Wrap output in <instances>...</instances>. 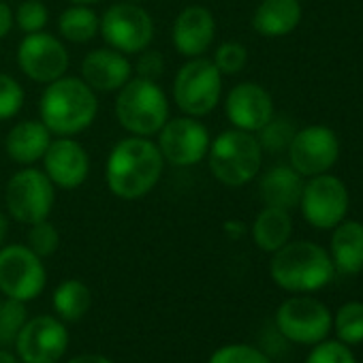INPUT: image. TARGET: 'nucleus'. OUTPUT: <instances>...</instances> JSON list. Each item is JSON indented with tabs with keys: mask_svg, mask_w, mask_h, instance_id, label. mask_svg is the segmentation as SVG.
<instances>
[{
	"mask_svg": "<svg viewBox=\"0 0 363 363\" xmlns=\"http://www.w3.org/2000/svg\"><path fill=\"white\" fill-rule=\"evenodd\" d=\"M162 171L164 158L156 141L128 135L111 147L105 164V182L113 197L137 201L156 189Z\"/></svg>",
	"mask_w": 363,
	"mask_h": 363,
	"instance_id": "nucleus-1",
	"label": "nucleus"
},
{
	"mask_svg": "<svg viewBox=\"0 0 363 363\" xmlns=\"http://www.w3.org/2000/svg\"><path fill=\"white\" fill-rule=\"evenodd\" d=\"M99 116V96L82 77H60L45 86L39 101V120L56 137H75L88 130Z\"/></svg>",
	"mask_w": 363,
	"mask_h": 363,
	"instance_id": "nucleus-2",
	"label": "nucleus"
},
{
	"mask_svg": "<svg viewBox=\"0 0 363 363\" xmlns=\"http://www.w3.org/2000/svg\"><path fill=\"white\" fill-rule=\"evenodd\" d=\"M272 280L289 293H314L335 274L329 252L314 242H286L269 263Z\"/></svg>",
	"mask_w": 363,
	"mask_h": 363,
	"instance_id": "nucleus-3",
	"label": "nucleus"
},
{
	"mask_svg": "<svg viewBox=\"0 0 363 363\" xmlns=\"http://www.w3.org/2000/svg\"><path fill=\"white\" fill-rule=\"evenodd\" d=\"M118 124L137 137H154L171 118V105L154 79L130 77L118 92L113 103Z\"/></svg>",
	"mask_w": 363,
	"mask_h": 363,
	"instance_id": "nucleus-4",
	"label": "nucleus"
},
{
	"mask_svg": "<svg viewBox=\"0 0 363 363\" xmlns=\"http://www.w3.org/2000/svg\"><path fill=\"white\" fill-rule=\"evenodd\" d=\"M206 158L212 175L220 184L238 189L246 186L259 175L263 164V147L255 133L229 128L212 139Z\"/></svg>",
	"mask_w": 363,
	"mask_h": 363,
	"instance_id": "nucleus-5",
	"label": "nucleus"
},
{
	"mask_svg": "<svg viewBox=\"0 0 363 363\" xmlns=\"http://www.w3.org/2000/svg\"><path fill=\"white\" fill-rule=\"evenodd\" d=\"M223 99V73L206 58H189L173 79V103L191 118L210 116Z\"/></svg>",
	"mask_w": 363,
	"mask_h": 363,
	"instance_id": "nucleus-6",
	"label": "nucleus"
},
{
	"mask_svg": "<svg viewBox=\"0 0 363 363\" xmlns=\"http://www.w3.org/2000/svg\"><path fill=\"white\" fill-rule=\"evenodd\" d=\"M56 203V186L45 171L24 167L13 173L5 186V208L9 216L22 225L48 220Z\"/></svg>",
	"mask_w": 363,
	"mask_h": 363,
	"instance_id": "nucleus-7",
	"label": "nucleus"
},
{
	"mask_svg": "<svg viewBox=\"0 0 363 363\" xmlns=\"http://www.w3.org/2000/svg\"><path fill=\"white\" fill-rule=\"evenodd\" d=\"M99 35L107 48L126 56L147 50L154 41V20L137 3H116L101 16Z\"/></svg>",
	"mask_w": 363,
	"mask_h": 363,
	"instance_id": "nucleus-8",
	"label": "nucleus"
},
{
	"mask_svg": "<svg viewBox=\"0 0 363 363\" xmlns=\"http://www.w3.org/2000/svg\"><path fill=\"white\" fill-rule=\"evenodd\" d=\"M48 274L43 259L28 246H0V293L9 299L30 301L45 289Z\"/></svg>",
	"mask_w": 363,
	"mask_h": 363,
	"instance_id": "nucleus-9",
	"label": "nucleus"
},
{
	"mask_svg": "<svg viewBox=\"0 0 363 363\" xmlns=\"http://www.w3.org/2000/svg\"><path fill=\"white\" fill-rule=\"evenodd\" d=\"M212 137L208 126L199 118L179 116L169 118L158 130L156 145L164 158V164L195 167L206 160Z\"/></svg>",
	"mask_w": 363,
	"mask_h": 363,
	"instance_id": "nucleus-10",
	"label": "nucleus"
},
{
	"mask_svg": "<svg viewBox=\"0 0 363 363\" xmlns=\"http://www.w3.org/2000/svg\"><path fill=\"white\" fill-rule=\"evenodd\" d=\"M276 327L286 340L314 346L327 340L333 327V316L323 301L299 295L280 303L276 312Z\"/></svg>",
	"mask_w": 363,
	"mask_h": 363,
	"instance_id": "nucleus-11",
	"label": "nucleus"
},
{
	"mask_svg": "<svg viewBox=\"0 0 363 363\" xmlns=\"http://www.w3.org/2000/svg\"><path fill=\"white\" fill-rule=\"evenodd\" d=\"M16 60L28 79L43 86L65 77L71 65L67 45L45 30L26 35L18 45Z\"/></svg>",
	"mask_w": 363,
	"mask_h": 363,
	"instance_id": "nucleus-12",
	"label": "nucleus"
},
{
	"mask_svg": "<svg viewBox=\"0 0 363 363\" xmlns=\"http://www.w3.org/2000/svg\"><path fill=\"white\" fill-rule=\"evenodd\" d=\"M299 208L308 225L314 229H333L348 212V191L344 182L329 173L310 177L308 184H303Z\"/></svg>",
	"mask_w": 363,
	"mask_h": 363,
	"instance_id": "nucleus-13",
	"label": "nucleus"
},
{
	"mask_svg": "<svg viewBox=\"0 0 363 363\" xmlns=\"http://www.w3.org/2000/svg\"><path fill=\"white\" fill-rule=\"evenodd\" d=\"M340 156V141L327 126H306L295 133L289 145L291 167L301 177H314L327 173Z\"/></svg>",
	"mask_w": 363,
	"mask_h": 363,
	"instance_id": "nucleus-14",
	"label": "nucleus"
},
{
	"mask_svg": "<svg viewBox=\"0 0 363 363\" xmlns=\"http://www.w3.org/2000/svg\"><path fill=\"white\" fill-rule=\"evenodd\" d=\"M69 348V331L54 316H37L22 327L16 350L24 363H56Z\"/></svg>",
	"mask_w": 363,
	"mask_h": 363,
	"instance_id": "nucleus-15",
	"label": "nucleus"
},
{
	"mask_svg": "<svg viewBox=\"0 0 363 363\" xmlns=\"http://www.w3.org/2000/svg\"><path fill=\"white\" fill-rule=\"evenodd\" d=\"M43 160V171L52 184L62 191H75L86 184L90 175V154L73 137L52 139Z\"/></svg>",
	"mask_w": 363,
	"mask_h": 363,
	"instance_id": "nucleus-16",
	"label": "nucleus"
},
{
	"mask_svg": "<svg viewBox=\"0 0 363 363\" xmlns=\"http://www.w3.org/2000/svg\"><path fill=\"white\" fill-rule=\"evenodd\" d=\"M225 111L233 128L259 133L274 118V101L261 84L242 82L229 90L225 99Z\"/></svg>",
	"mask_w": 363,
	"mask_h": 363,
	"instance_id": "nucleus-17",
	"label": "nucleus"
},
{
	"mask_svg": "<svg viewBox=\"0 0 363 363\" xmlns=\"http://www.w3.org/2000/svg\"><path fill=\"white\" fill-rule=\"evenodd\" d=\"M216 39V20L214 13L203 5L184 7L171 28V43L175 52L184 58L203 56Z\"/></svg>",
	"mask_w": 363,
	"mask_h": 363,
	"instance_id": "nucleus-18",
	"label": "nucleus"
},
{
	"mask_svg": "<svg viewBox=\"0 0 363 363\" xmlns=\"http://www.w3.org/2000/svg\"><path fill=\"white\" fill-rule=\"evenodd\" d=\"M133 77V65L126 54L111 48H99L82 60V79L99 94L118 92Z\"/></svg>",
	"mask_w": 363,
	"mask_h": 363,
	"instance_id": "nucleus-19",
	"label": "nucleus"
},
{
	"mask_svg": "<svg viewBox=\"0 0 363 363\" xmlns=\"http://www.w3.org/2000/svg\"><path fill=\"white\" fill-rule=\"evenodd\" d=\"M52 139L54 135L41 120H22L9 128L5 137V152L16 164L33 167L45 156Z\"/></svg>",
	"mask_w": 363,
	"mask_h": 363,
	"instance_id": "nucleus-20",
	"label": "nucleus"
},
{
	"mask_svg": "<svg viewBox=\"0 0 363 363\" xmlns=\"http://www.w3.org/2000/svg\"><path fill=\"white\" fill-rule=\"evenodd\" d=\"M259 193L265 206L291 212L293 208H299L303 177L291 164H276L267 173H263L259 182Z\"/></svg>",
	"mask_w": 363,
	"mask_h": 363,
	"instance_id": "nucleus-21",
	"label": "nucleus"
},
{
	"mask_svg": "<svg viewBox=\"0 0 363 363\" xmlns=\"http://www.w3.org/2000/svg\"><path fill=\"white\" fill-rule=\"evenodd\" d=\"M301 22L299 0H261L252 16V28L267 39L291 35Z\"/></svg>",
	"mask_w": 363,
	"mask_h": 363,
	"instance_id": "nucleus-22",
	"label": "nucleus"
},
{
	"mask_svg": "<svg viewBox=\"0 0 363 363\" xmlns=\"http://www.w3.org/2000/svg\"><path fill=\"white\" fill-rule=\"evenodd\" d=\"M329 257L340 274H359L363 269V225L359 220H342L333 227Z\"/></svg>",
	"mask_w": 363,
	"mask_h": 363,
	"instance_id": "nucleus-23",
	"label": "nucleus"
},
{
	"mask_svg": "<svg viewBox=\"0 0 363 363\" xmlns=\"http://www.w3.org/2000/svg\"><path fill=\"white\" fill-rule=\"evenodd\" d=\"M293 220L286 210L265 206L252 223V240L265 252L280 250L286 242H291Z\"/></svg>",
	"mask_w": 363,
	"mask_h": 363,
	"instance_id": "nucleus-24",
	"label": "nucleus"
},
{
	"mask_svg": "<svg viewBox=\"0 0 363 363\" xmlns=\"http://www.w3.org/2000/svg\"><path fill=\"white\" fill-rule=\"evenodd\" d=\"M101 18L88 5H71L58 18V33L69 43H90L99 37Z\"/></svg>",
	"mask_w": 363,
	"mask_h": 363,
	"instance_id": "nucleus-25",
	"label": "nucleus"
},
{
	"mask_svg": "<svg viewBox=\"0 0 363 363\" xmlns=\"http://www.w3.org/2000/svg\"><path fill=\"white\" fill-rule=\"evenodd\" d=\"M90 303H92V293L77 278L60 282L58 289L54 291V310L60 318L69 323L79 320L90 310Z\"/></svg>",
	"mask_w": 363,
	"mask_h": 363,
	"instance_id": "nucleus-26",
	"label": "nucleus"
},
{
	"mask_svg": "<svg viewBox=\"0 0 363 363\" xmlns=\"http://www.w3.org/2000/svg\"><path fill=\"white\" fill-rule=\"evenodd\" d=\"M337 340L346 346L363 342V301L344 303L333 318Z\"/></svg>",
	"mask_w": 363,
	"mask_h": 363,
	"instance_id": "nucleus-27",
	"label": "nucleus"
},
{
	"mask_svg": "<svg viewBox=\"0 0 363 363\" xmlns=\"http://www.w3.org/2000/svg\"><path fill=\"white\" fill-rule=\"evenodd\" d=\"M26 306L24 301L18 299H9L7 301H0V344H16L22 327L26 325Z\"/></svg>",
	"mask_w": 363,
	"mask_h": 363,
	"instance_id": "nucleus-28",
	"label": "nucleus"
},
{
	"mask_svg": "<svg viewBox=\"0 0 363 363\" xmlns=\"http://www.w3.org/2000/svg\"><path fill=\"white\" fill-rule=\"evenodd\" d=\"M295 126L289 118H280L274 113V118L259 130V143L267 152H282L289 150L291 139L295 137Z\"/></svg>",
	"mask_w": 363,
	"mask_h": 363,
	"instance_id": "nucleus-29",
	"label": "nucleus"
},
{
	"mask_svg": "<svg viewBox=\"0 0 363 363\" xmlns=\"http://www.w3.org/2000/svg\"><path fill=\"white\" fill-rule=\"evenodd\" d=\"M13 20L16 26L24 33H41L45 30L48 22H50V9L43 0H24V3L13 11Z\"/></svg>",
	"mask_w": 363,
	"mask_h": 363,
	"instance_id": "nucleus-30",
	"label": "nucleus"
},
{
	"mask_svg": "<svg viewBox=\"0 0 363 363\" xmlns=\"http://www.w3.org/2000/svg\"><path fill=\"white\" fill-rule=\"evenodd\" d=\"M26 101V92L22 88V84L9 75L0 71V122L16 118Z\"/></svg>",
	"mask_w": 363,
	"mask_h": 363,
	"instance_id": "nucleus-31",
	"label": "nucleus"
},
{
	"mask_svg": "<svg viewBox=\"0 0 363 363\" xmlns=\"http://www.w3.org/2000/svg\"><path fill=\"white\" fill-rule=\"evenodd\" d=\"M212 62L223 73V77L225 75H238L244 71V67L248 62V50L238 41H225L223 45H218Z\"/></svg>",
	"mask_w": 363,
	"mask_h": 363,
	"instance_id": "nucleus-32",
	"label": "nucleus"
},
{
	"mask_svg": "<svg viewBox=\"0 0 363 363\" xmlns=\"http://www.w3.org/2000/svg\"><path fill=\"white\" fill-rule=\"evenodd\" d=\"M60 246V233L50 220H41L37 225H30L28 231V248L39 255L41 259L52 257Z\"/></svg>",
	"mask_w": 363,
	"mask_h": 363,
	"instance_id": "nucleus-33",
	"label": "nucleus"
},
{
	"mask_svg": "<svg viewBox=\"0 0 363 363\" xmlns=\"http://www.w3.org/2000/svg\"><path fill=\"white\" fill-rule=\"evenodd\" d=\"M208 363H269V359L250 344H227L218 348Z\"/></svg>",
	"mask_w": 363,
	"mask_h": 363,
	"instance_id": "nucleus-34",
	"label": "nucleus"
},
{
	"mask_svg": "<svg viewBox=\"0 0 363 363\" xmlns=\"http://www.w3.org/2000/svg\"><path fill=\"white\" fill-rule=\"evenodd\" d=\"M306 363H357V359L340 340H323L314 344Z\"/></svg>",
	"mask_w": 363,
	"mask_h": 363,
	"instance_id": "nucleus-35",
	"label": "nucleus"
},
{
	"mask_svg": "<svg viewBox=\"0 0 363 363\" xmlns=\"http://www.w3.org/2000/svg\"><path fill=\"white\" fill-rule=\"evenodd\" d=\"M133 71L137 73V77L143 79H158L164 73V56L158 50H143L137 54V62L133 65Z\"/></svg>",
	"mask_w": 363,
	"mask_h": 363,
	"instance_id": "nucleus-36",
	"label": "nucleus"
},
{
	"mask_svg": "<svg viewBox=\"0 0 363 363\" xmlns=\"http://www.w3.org/2000/svg\"><path fill=\"white\" fill-rule=\"evenodd\" d=\"M13 26H16L13 9L5 3V0H0V39L9 37V33L13 30Z\"/></svg>",
	"mask_w": 363,
	"mask_h": 363,
	"instance_id": "nucleus-37",
	"label": "nucleus"
},
{
	"mask_svg": "<svg viewBox=\"0 0 363 363\" xmlns=\"http://www.w3.org/2000/svg\"><path fill=\"white\" fill-rule=\"evenodd\" d=\"M69 363H113L111 359L103 357V354H94V352H88V354H79V357H73Z\"/></svg>",
	"mask_w": 363,
	"mask_h": 363,
	"instance_id": "nucleus-38",
	"label": "nucleus"
},
{
	"mask_svg": "<svg viewBox=\"0 0 363 363\" xmlns=\"http://www.w3.org/2000/svg\"><path fill=\"white\" fill-rule=\"evenodd\" d=\"M7 235H9V220H7V216L3 212H0V246L5 244Z\"/></svg>",
	"mask_w": 363,
	"mask_h": 363,
	"instance_id": "nucleus-39",
	"label": "nucleus"
},
{
	"mask_svg": "<svg viewBox=\"0 0 363 363\" xmlns=\"http://www.w3.org/2000/svg\"><path fill=\"white\" fill-rule=\"evenodd\" d=\"M0 363H18V357L9 350H0Z\"/></svg>",
	"mask_w": 363,
	"mask_h": 363,
	"instance_id": "nucleus-40",
	"label": "nucleus"
},
{
	"mask_svg": "<svg viewBox=\"0 0 363 363\" xmlns=\"http://www.w3.org/2000/svg\"><path fill=\"white\" fill-rule=\"evenodd\" d=\"M71 5H88V7H92V5H96V3H101V0H69Z\"/></svg>",
	"mask_w": 363,
	"mask_h": 363,
	"instance_id": "nucleus-41",
	"label": "nucleus"
},
{
	"mask_svg": "<svg viewBox=\"0 0 363 363\" xmlns=\"http://www.w3.org/2000/svg\"><path fill=\"white\" fill-rule=\"evenodd\" d=\"M126 3H137V5H141V3H145V0H126Z\"/></svg>",
	"mask_w": 363,
	"mask_h": 363,
	"instance_id": "nucleus-42",
	"label": "nucleus"
}]
</instances>
